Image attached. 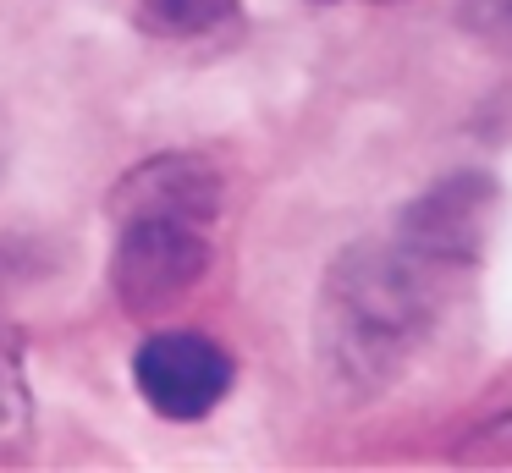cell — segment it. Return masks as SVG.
<instances>
[{"label": "cell", "instance_id": "6da1fadb", "mask_svg": "<svg viewBox=\"0 0 512 473\" xmlns=\"http://www.w3.org/2000/svg\"><path fill=\"white\" fill-rule=\"evenodd\" d=\"M446 281L452 270L413 253L397 231L336 253L314 314V352L336 396L364 402L408 374L446 303Z\"/></svg>", "mask_w": 512, "mask_h": 473}, {"label": "cell", "instance_id": "7a4b0ae2", "mask_svg": "<svg viewBox=\"0 0 512 473\" xmlns=\"http://www.w3.org/2000/svg\"><path fill=\"white\" fill-rule=\"evenodd\" d=\"M221 182L193 154H160L133 171L116 193V253L111 286L127 314H160L199 286L210 264V220Z\"/></svg>", "mask_w": 512, "mask_h": 473}, {"label": "cell", "instance_id": "3957f363", "mask_svg": "<svg viewBox=\"0 0 512 473\" xmlns=\"http://www.w3.org/2000/svg\"><path fill=\"white\" fill-rule=\"evenodd\" d=\"M496 209H501V187L479 171H463V176L435 182L424 198H413L397 220V237L413 253H424L430 264L463 275L485 259V242L496 231Z\"/></svg>", "mask_w": 512, "mask_h": 473}, {"label": "cell", "instance_id": "277c9868", "mask_svg": "<svg viewBox=\"0 0 512 473\" xmlns=\"http://www.w3.org/2000/svg\"><path fill=\"white\" fill-rule=\"evenodd\" d=\"M133 380L160 418L193 424L210 407H221L232 391V352L215 347L199 330H160L138 347Z\"/></svg>", "mask_w": 512, "mask_h": 473}, {"label": "cell", "instance_id": "5b68a950", "mask_svg": "<svg viewBox=\"0 0 512 473\" xmlns=\"http://www.w3.org/2000/svg\"><path fill=\"white\" fill-rule=\"evenodd\" d=\"M237 11V0H144V22L155 33H210L215 22H226Z\"/></svg>", "mask_w": 512, "mask_h": 473}, {"label": "cell", "instance_id": "8992f818", "mask_svg": "<svg viewBox=\"0 0 512 473\" xmlns=\"http://www.w3.org/2000/svg\"><path fill=\"white\" fill-rule=\"evenodd\" d=\"M28 424V391H23V369H17V347L0 330V451L12 446Z\"/></svg>", "mask_w": 512, "mask_h": 473}, {"label": "cell", "instance_id": "52a82bcc", "mask_svg": "<svg viewBox=\"0 0 512 473\" xmlns=\"http://www.w3.org/2000/svg\"><path fill=\"white\" fill-rule=\"evenodd\" d=\"M463 22L485 39H512V0H463Z\"/></svg>", "mask_w": 512, "mask_h": 473}]
</instances>
